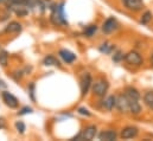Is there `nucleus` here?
Segmentation results:
<instances>
[{"label": "nucleus", "instance_id": "obj_23", "mask_svg": "<svg viewBox=\"0 0 153 141\" xmlns=\"http://www.w3.org/2000/svg\"><path fill=\"white\" fill-rule=\"evenodd\" d=\"M77 111H78V114H81V115H84V116H91V113H90L87 108H84V107H79V108L77 109Z\"/></svg>", "mask_w": 153, "mask_h": 141}, {"label": "nucleus", "instance_id": "obj_13", "mask_svg": "<svg viewBox=\"0 0 153 141\" xmlns=\"http://www.w3.org/2000/svg\"><path fill=\"white\" fill-rule=\"evenodd\" d=\"M5 31H6L7 33H17V32H20V31H22V25H20L19 23H17V22H11V23L6 26Z\"/></svg>", "mask_w": 153, "mask_h": 141}, {"label": "nucleus", "instance_id": "obj_15", "mask_svg": "<svg viewBox=\"0 0 153 141\" xmlns=\"http://www.w3.org/2000/svg\"><path fill=\"white\" fill-rule=\"evenodd\" d=\"M115 101H116V97H115L114 95L108 96V97L105 100V108H106L108 111L113 110L115 107Z\"/></svg>", "mask_w": 153, "mask_h": 141}, {"label": "nucleus", "instance_id": "obj_10", "mask_svg": "<svg viewBox=\"0 0 153 141\" xmlns=\"http://www.w3.org/2000/svg\"><path fill=\"white\" fill-rule=\"evenodd\" d=\"M58 55H59V57H61L65 63H68V64H71V63L76 59V55H74L71 51H69V50H67V49L59 50Z\"/></svg>", "mask_w": 153, "mask_h": 141}, {"label": "nucleus", "instance_id": "obj_24", "mask_svg": "<svg viewBox=\"0 0 153 141\" xmlns=\"http://www.w3.org/2000/svg\"><path fill=\"white\" fill-rule=\"evenodd\" d=\"M122 58H123V53H122V51L117 50V51L114 53V56H113V61H114V62H120Z\"/></svg>", "mask_w": 153, "mask_h": 141}, {"label": "nucleus", "instance_id": "obj_1", "mask_svg": "<svg viewBox=\"0 0 153 141\" xmlns=\"http://www.w3.org/2000/svg\"><path fill=\"white\" fill-rule=\"evenodd\" d=\"M108 88H109V83L103 79V78H99L94 85H93V94L95 96H99V97H102L106 95V93L108 91Z\"/></svg>", "mask_w": 153, "mask_h": 141}, {"label": "nucleus", "instance_id": "obj_6", "mask_svg": "<svg viewBox=\"0 0 153 141\" xmlns=\"http://www.w3.org/2000/svg\"><path fill=\"white\" fill-rule=\"evenodd\" d=\"M138 134H139V129H138L137 127L128 126V127H125V128L121 131L120 137H121V139H133V138H135Z\"/></svg>", "mask_w": 153, "mask_h": 141}, {"label": "nucleus", "instance_id": "obj_9", "mask_svg": "<svg viewBox=\"0 0 153 141\" xmlns=\"http://www.w3.org/2000/svg\"><path fill=\"white\" fill-rule=\"evenodd\" d=\"M127 97V96H126ZM128 100V108H129V113L134 114V115H138L140 114L141 111V106L139 103V100H135V99H132V97H127Z\"/></svg>", "mask_w": 153, "mask_h": 141}, {"label": "nucleus", "instance_id": "obj_27", "mask_svg": "<svg viewBox=\"0 0 153 141\" xmlns=\"http://www.w3.org/2000/svg\"><path fill=\"white\" fill-rule=\"evenodd\" d=\"M5 126V119L4 117H0V128H2Z\"/></svg>", "mask_w": 153, "mask_h": 141}, {"label": "nucleus", "instance_id": "obj_11", "mask_svg": "<svg viewBox=\"0 0 153 141\" xmlns=\"http://www.w3.org/2000/svg\"><path fill=\"white\" fill-rule=\"evenodd\" d=\"M95 135H96V126H94V125L88 126V127L81 133V137H82V139H84V140H93V139L95 138Z\"/></svg>", "mask_w": 153, "mask_h": 141}, {"label": "nucleus", "instance_id": "obj_2", "mask_svg": "<svg viewBox=\"0 0 153 141\" xmlns=\"http://www.w3.org/2000/svg\"><path fill=\"white\" fill-rule=\"evenodd\" d=\"M125 61L129 65H134V67H139V65L143 64V58L137 51H129L128 53H126L125 55Z\"/></svg>", "mask_w": 153, "mask_h": 141}, {"label": "nucleus", "instance_id": "obj_5", "mask_svg": "<svg viewBox=\"0 0 153 141\" xmlns=\"http://www.w3.org/2000/svg\"><path fill=\"white\" fill-rule=\"evenodd\" d=\"M125 7L129 11H140L144 8V2L143 0H122Z\"/></svg>", "mask_w": 153, "mask_h": 141}, {"label": "nucleus", "instance_id": "obj_19", "mask_svg": "<svg viewBox=\"0 0 153 141\" xmlns=\"http://www.w3.org/2000/svg\"><path fill=\"white\" fill-rule=\"evenodd\" d=\"M8 64V55L6 51H0V65L7 67Z\"/></svg>", "mask_w": 153, "mask_h": 141}, {"label": "nucleus", "instance_id": "obj_12", "mask_svg": "<svg viewBox=\"0 0 153 141\" xmlns=\"http://www.w3.org/2000/svg\"><path fill=\"white\" fill-rule=\"evenodd\" d=\"M116 137H117L116 132L115 131H111V129L109 131H103V132H101L99 134V139L105 141H113L116 139Z\"/></svg>", "mask_w": 153, "mask_h": 141}, {"label": "nucleus", "instance_id": "obj_8", "mask_svg": "<svg viewBox=\"0 0 153 141\" xmlns=\"http://www.w3.org/2000/svg\"><path fill=\"white\" fill-rule=\"evenodd\" d=\"M116 26H117L116 20H115L113 17H111V18H108V19L103 23V25H102V31H103L105 33L109 35V33H112L115 29H116Z\"/></svg>", "mask_w": 153, "mask_h": 141}, {"label": "nucleus", "instance_id": "obj_22", "mask_svg": "<svg viewBox=\"0 0 153 141\" xmlns=\"http://www.w3.org/2000/svg\"><path fill=\"white\" fill-rule=\"evenodd\" d=\"M16 128H17V131L20 133V134H24V132H25V125H24V122L23 121H18V122H16Z\"/></svg>", "mask_w": 153, "mask_h": 141}, {"label": "nucleus", "instance_id": "obj_14", "mask_svg": "<svg viewBox=\"0 0 153 141\" xmlns=\"http://www.w3.org/2000/svg\"><path fill=\"white\" fill-rule=\"evenodd\" d=\"M125 95L127 97H132V99H135V100L140 99V93L135 88H133V87H127L125 89Z\"/></svg>", "mask_w": 153, "mask_h": 141}, {"label": "nucleus", "instance_id": "obj_7", "mask_svg": "<svg viewBox=\"0 0 153 141\" xmlns=\"http://www.w3.org/2000/svg\"><path fill=\"white\" fill-rule=\"evenodd\" d=\"M91 84H93V79H91L90 73H85L83 76V78H82V81H81V95L82 96L87 95V93H88L89 88L91 87Z\"/></svg>", "mask_w": 153, "mask_h": 141}, {"label": "nucleus", "instance_id": "obj_25", "mask_svg": "<svg viewBox=\"0 0 153 141\" xmlns=\"http://www.w3.org/2000/svg\"><path fill=\"white\" fill-rule=\"evenodd\" d=\"M29 93H30V96H31L32 101H35V84L33 83H31L29 85Z\"/></svg>", "mask_w": 153, "mask_h": 141}, {"label": "nucleus", "instance_id": "obj_3", "mask_svg": "<svg viewBox=\"0 0 153 141\" xmlns=\"http://www.w3.org/2000/svg\"><path fill=\"white\" fill-rule=\"evenodd\" d=\"M1 97H2V101L5 102V105L7 107H10V108H12V109H14V108H17L19 106L18 99L14 95H12L10 91H2L1 93Z\"/></svg>", "mask_w": 153, "mask_h": 141}, {"label": "nucleus", "instance_id": "obj_4", "mask_svg": "<svg viewBox=\"0 0 153 141\" xmlns=\"http://www.w3.org/2000/svg\"><path fill=\"white\" fill-rule=\"evenodd\" d=\"M115 107L116 109L120 111V113H127L129 111V108H128V100L126 97V95L121 94L116 97V101H115Z\"/></svg>", "mask_w": 153, "mask_h": 141}, {"label": "nucleus", "instance_id": "obj_28", "mask_svg": "<svg viewBox=\"0 0 153 141\" xmlns=\"http://www.w3.org/2000/svg\"><path fill=\"white\" fill-rule=\"evenodd\" d=\"M150 61H151V64L153 65V55L151 56V59H150Z\"/></svg>", "mask_w": 153, "mask_h": 141}, {"label": "nucleus", "instance_id": "obj_16", "mask_svg": "<svg viewBox=\"0 0 153 141\" xmlns=\"http://www.w3.org/2000/svg\"><path fill=\"white\" fill-rule=\"evenodd\" d=\"M144 102L150 110H153V91H147L144 95Z\"/></svg>", "mask_w": 153, "mask_h": 141}, {"label": "nucleus", "instance_id": "obj_21", "mask_svg": "<svg viewBox=\"0 0 153 141\" xmlns=\"http://www.w3.org/2000/svg\"><path fill=\"white\" fill-rule=\"evenodd\" d=\"M112 50H113V45H111L109 43H103L100 46V51L103 52V53H111Z\"/></svg>", "mask_w": 153, "mask_h": 141}, {"label": "nucleus", "instance_id": "obj_26", "mask_svg": "<svg viewBox=\"0 0 153 141\" xmlns=\"http://www.w3.org/2000/svg\"><path fill=\"white\" fill-rule=\"evenodd\" d=\"M30 113H32V108H30V107H24L18 114H19V115H24V114H30Z\"/></svg>", "mask_w": 153, "mask_h": 141}, {"label": "nucleus", "instance_id": "obj_18", "mask_svg": "<svg viewBox=\"0 0 153 141\" xmlns=\"http://www.w3.org/2000/svg\"><path fill=\"white\" fill-rule=\"evenodd\" d=\"M151 20H152V12H151V11H146L145 13H143V16H141V18H140V24L146 25V24H149Z\"/></svg>", "mask_w": 153, "mask_h": 141}, {"label": "nucleus", "instance_id": "obj_29", "mask_svg": "<svg viewBox=\"0 0 153 141\" xmlns=\"http://www.w3.org/2000/svg\"><path fill=\"white\" fill-rule=\"evenodd\" d=\"M4 1H6V0H0V2H4Z\"/></svg>", "mask_w": 153, "mask_h": 141}, {"label": "nucleus", "instance_id": "obj_20", "mask_svg": "<svg viewBox=\"0 0 153 141\" xmlns=\"http://www.w3.org/2000/svg\"><path fill=\"white\" fill-rule=\"evenodd\" d=\"M96 31H97V26H96V25H89V26L85 27L84 35L87 36V37H91V36H94V33H95Z\"/></svg>", "mask_w": 153, "mask_h": 141}, {"label": "nucleus", "instance_id": "obj_17", "mask_svg": "<svg viewBox=\"0 0 153 141\" xmlns=\"http://www.w3.org/2000/svg\"><path fill=\"white\" fill-rule=\"evenodd\" d=\"M44 65H48V67H51V65H55V67H59V62L53 57V56H46L43 61Z\"/></svg>", "mask_w": 153, "mask_h": 141}]
</instances>
